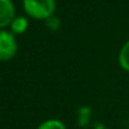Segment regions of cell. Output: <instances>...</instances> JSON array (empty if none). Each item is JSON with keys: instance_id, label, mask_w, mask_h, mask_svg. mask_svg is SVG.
<instances>
[{"instance_id": "6", "label": "cell", "mask_w": 129, "mask_h": 129, "mask_svg": "<svg viewBox=\"0 0 129 129\" xmlns=\"http://www.w3.org/2000/svg\"><path fill=\"white\" fill-rule=\"evenodd\" d=\"M38 129H67V128H65V125L58 119H47V121L40 123V125L38 126Z\"/></svg>"}, {"instance_id": "3", "label": "cell", "mask_w": 129, "mask_h": 129, "mask_svg": "<svg viewBox=\"0 0 129 129\" xmlns=\"http://www.w3.org/2000/svg\"><path fill=\"white\" fill-rule=\"evenodd\" d=\"M14 21V6L11 0H0V25L7 26Z\"/></svg>"}, {"instance_id": "2", "label": "cell", "mask_w": 129, "mask_h": 129, "mask_svg": "<svg viewBox=\"0 0 129 129\" xmlns=\"http://www.w3.org/2000/svg\"><path fill=\"white\" fill-rule=\"evenodd\" d=\"M17 51V43H15L14 35L9 31L2 29L0 32V58L7 61L11 58Z\"/></svg>"}, {"instance_id": "4", "label": "cell", "mask_w": 129, "mask_h": 129, "mask_svg": "<svg viewBox=\"0 0 129 129\" xmlns=\"http://www.w3.org/2000/svg\"><path fill=\"white\" fill-rule=\"evenodd\" d=\"M118 60H119L121 67H122L123 70L129 71V40L122 46V49H121V51H119Z\"/></svg>"}, {"instance_id": "1", "label": "cell", "mask_w": 129, "mask_h": 129, "mask_svg": "<svg viewBox=\"0 0 129 129\" xmlns=\"http://www.w3.org/2000/svg\"><path fill=\"white\" fill-rule=\"evenodd\" d=\"M22 4L26 14L38 20L49 18L56 9V0H22Z\"/></svg>"}, {"instance_id": "5", "label": "cell", "mask_w": 129, "mask_h": 129, "mask_svg": "<svg viewBox=\"0 0 129 129\" xmlns=\"http://www.w3.org/2000/svg\"><path fill=\"white\" fill-rule=\"evenodd\" d=\"M26 26H28V21H26V18H24V17H17V18H14V21L11 22L13 32H17V34L24 32L26 29Z\"/></svg>"}]
</instances>
